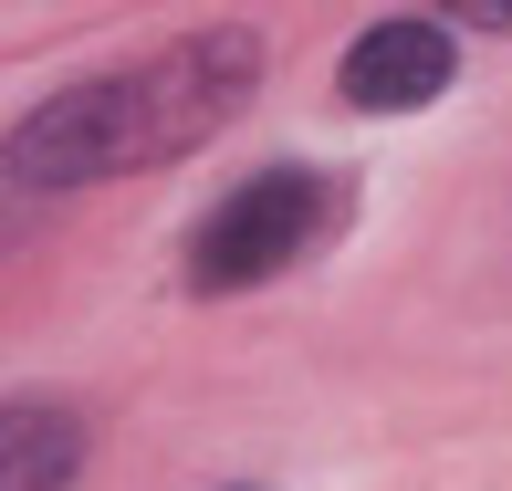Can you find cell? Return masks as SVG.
<instances>
[{
    "label": "cell",
    "instance_id": "obj_4",
    "mask_svg": "<svg viewBox=\"0 0 512 491\" xmlns=\"http://www.w3.org/2000/svg\"><path fill=\"white\" fill-rule=\"evenodd\" d=\"M84 418L63 397H0V491H74Z\"/></svg>",
    "mask_w": 512,
    "mask_h": 491
},
{
    "label": "cell",
    "instance_id": "obj_1",
    "mask_svg": "<svg viewBox=\"0 0 512 491\" xmlns=\"http://www.w3.org/2000/svg\"><path fill=\"white\" fill-rule=\"evenodd\" d=\"M251 84H262V32H241V21L189 32L168 53H147L136 74H95L74 95L32 105L0 136V168L21 189H95V178H126V168H168L251 105Z\"/></svg>",
    "mask_w": 512,
    "mask_h": 491
},
{
    "label": "cell",
    "instance_id": "obj_3",
    "mask_svg": "<svg viewBox=\"0 0 512 491\" xmlns=\"http://www.w3.org/2000/svg\"><path fill=\"white\" fill-rule=\"evenodd\" d=\"M345 105L356 115H418L450 84V32L439 21H377V32H356L345 42Z\"/></svg>",
    "mask_w": 512,
    "mask_h": 491
},
{
    "label": "cell",
    "instance_id": "obj_2",
    "mask_svg": "<svg viewBox=\"0 0 512 491\" xmlns=\"http://www.w3.org/2000/svg\"><path fill=\"white\" fill-rule=\"evenodd\" d=\"M314 230H324L314 168H262V178H241V189L189 230V283L199 293H251V283H272V272L304 262Z\"/></svg>",
    "mask_w": 512,
    "mask_h": 491
}]
</instances>
